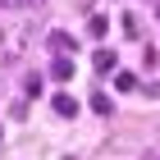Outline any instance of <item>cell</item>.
<instances>
[{
	"instance_id": "obj_12",
	"label": "cell",
	"mask_w": 160,
	"mask_h": 160,
	"mask_svg": "<svg viewBox=\"0 0 160 160\" xmlns=\"http://www.w3.org/2000/svg\"><path fill=\"white\" fill-rule=\"evenodd\" d=\"M156 18H160V9H156Z\"/></svg>"
},
{
	"instance_id": "obj_11",
	"label": "cell",
	"mask_w": 160,
	"mask_h": 160,
	"mask_svg": "<svg viewBox=\"0 0 160 160\" xmlns=\"http://www.w3.org/2000/svg\"><path fill=\"white\" fill-rule=\"evenodd\" d=\"M147 160H160V156H147Z\"/></svg>"
},
{
	"instance_id": "obj_9",
	"label": "cell",
	"mask_w": 160,
	"mask_h": 160,
	"mask_svg": "<svg viewBox=\"0 0 160 160\" xmlns=\"http://www.w3.org/2000/svg\"><path fill=\"white\" fill-rule=\"evenodd\" d=\"M123 32H128V37H137V32H142V23H137V14H123Z\"/></svg>"
},
{
	"instance_id": "obj_7",
	"label": "cell",
	"mask_w": 160,
	"mask_h": 160,
	"mask_svg": "<svg viewBox=\"0 0 160 160\" xmlns=\"http://www.w3.org/2000/svg\"><path fill=\"white\" fill-rule=\"evenodd\" d=\"M23 92H28V101L41 96V73H28V78H23Z\"/></svg>"
},
{
	"instance_id": "obj_3",
	"label": "cell",
	"mask_w": 160,
	"mask_h": 160,
	"mask_svg": "<svg viewBox=\"0 0 160 160\" xmlns=\"http://www.w3.org/2000/svg\"><path fill=\"white\" fill-rule=\"evenodd\" d=\"M92 64H96V73H114V50H96Z\"/></svg>"
},
{
	"instance_id": "obj_1",
	"label": "cell",
	"mask_w": 160,
	"mask_h": 160,
	"mask_svg": "<svg viewBox=\"0 0 160 160\" xmlns=\"http://www.w3.org/2000/svg\"><path fill=\"white\" fill-rule=\"evenodd\" d=\"M50 78H55V82H69V78H73V60H69V55H55V60H50Z\"/></svg>"
},
{
	"instance_id": "obj_5",
	"label": "cell",
	"mask_w": 160,
	"mask_h": 160,
	"mask_svg": "<svg viewBox=\"0 0 160 160\" xmlns=\"http://www.w3.org/2000/svg\"><path fill=\"white\" fill-rule=\"evenodd\" d=\"M87 32H92V37H105V32H110V18H105V14H92Z\"/></svg>"
},
{
	"instance_id": "obj_8",
	"label": "cell",
	"mask_w": 160,
	"mask_h": 160,
	"mask_svg": "<svg viewBox=\"0 0 160 160\" xmlns=\"http://www.w3.org/2000/svg\"><path fill=\"white\" fill-rule=\"evenodd\" d=\"M114 87H119V92H133V87H137V78H133V73H123V69H119V73H114Z\"/></svg>"
},
{
	"instance_id": "obj_10",
	"label": "cell",
	"mask_w": 160,
	"mask_h": 160,
	"mask_svg": "<svg viewBox=\"0 0 160 160\" xmlns=\"http://www.w3.org/2000/svg\"><path fill=\"white\" fill-rule=\"evenodd\" d=\"M5 9H18V5H32V0H0Z\"/></svg>"
},
{
	"instance_id": "obj_2",
	"label": "cell",
	"mask_w": 160,
	"mask_h": 160,
	"mask_svg": "<svg viewBox=\"0 0 160 160\" xmlns=\"http://www.w3.org/2000/svg\"><path fill=\"white\" fill-rule=\"evenodd\" d=\"M55 114H60V119H73V114H78V101L69 96V92H60V96H55Z\"/></svg>"
},
{
	"instance_id": "obj_6",
	"label": "cell",
	"mask_w": 160,
	"mask_h": 160,
	"mask_svg": "<svg viewBox=\"0 0 160 160\" xmlns=\"http://www.w3.org/2000/svg\"><path fill=\"white\" fill-rule=\"evenodd\" d=\"M92 110H96V114H110V110H114V101L105 96V92H96V96H92Z\"/></svg>"
},
{
	"instance_id": "obj_4",
	"label": "cell",
	"mask_w": 160,
	"mask_h": 160,
	"mask_svg": "<svg viewBox=\"0 0 160 160\" xmlns=\"http://www.w3.org/2000/svg\"><path fill=\"white\" fill-rule=\"evenodd\" d=\"M46 41H50V50H73V46H78V41L69 37V32H50Z\"/></svg>"
}]
</instances>
